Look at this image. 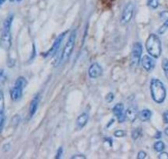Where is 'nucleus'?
<instances>
[{"label":"nucleus","instance_id":"obj_35","mask_svg":"<svg viewBox=\"0 0 168 159\" xmlns=\"http://www.w3.org/2000/svg\"><path fill=\"white\" fill-rule=\"evenodd\" d=\"M4 2H5V0H0V6L2 5V4H4Z\"/></svg>","mask_w":168,"mask_h":159},{"label":"nucleus","instance_id":"obj_9","mask_svg":"<svg viewBox=\"0 0 168 159\" xmlns=\"http://www.w3.org/2000/svg\"><path fill=\"white\" fill-rule=\"evenodd\" d=\"M102 74V68L98 63L91 64V67H89V70H88L89 76L92 79H96V78L100 77Z\"/></svg>","mask_w":168,"mask_h":159},{"label":"nucleus","instance_id":"obj_5","mask_svg":"<svg viewBox=\"0 0 168 159\" xmlns=\"http://www.w3.org/2000/svg\"><path fill=\"white\" fill-rule=\"evenodd\" d=\"M134 6L133 3L129 2L125 5L121 18V22L122 25H126L131 21L133 15H134Z\"/></svg>","mask_w":168,"mask_h":159},{"label":"nucleus","instance_id":"obj_29","mask_svg":"<svg viewBox=\"0 0 168 159\" xmlns=\"http://www.w3.org/2000/svg\"><path fill=\"white\" fill-rule=\"evenodd\" d=\"M72 158L73 159H85L86 156L83 155V154H77V155H74L72 157Z\"/></svg>","mask_w":168,"mask_h":159},{"label":"nucleus","instance_id":"obj_11","mask_svg":"<svg viewBox=\"0 0 168 159\" xmlns=\"http://www.w3.org/2000/svg\"><path fill=\"white\" fill-rule=\"evenodd\" d=\"M22 91H23V88L18 86V85H14V87L11 89V98L12 100L17 101L19 100L22 96Z\"/></svg>","mask_w":168,"mask_h":159},{"label":"nucleus","instance_id":"obj_17","mask_svg":"<svg viewBox=\"0 0 168 159\" xmlns=\"http://www.w3.org/2000/svg\"><path fill=\"white\" fill-rule=\"evenodd\" d=\"M26 84H27L26 80L24 77H22V76L18 78V79H17V81H16V82H15V85H18V86L22 87L23 89L26 87Z\"/></svg>","mask_w":168,"mask_h":159},{"label":"nucleus","instance_id":"obj_24","mask_svg":"<svg viewBox=\"0 0 168 159\" xmlns=\"http://www.w3.org/2000/svg\"><path fill=\"white\" fill-rule=\"evenodd\" d=\"M162 68L164 70L165 73L167 75H168V60L165 59L162 61Z\"/></svg>","mask_w":168,"mask_h":159},{"label":"nucleus","instance_id":"obj_8","mask_svg":"<svg viewBox=\"0 0 168 159\" xmlns=\"http://www.w3.org/2000/svg\"><path fill=\"white\" fill-rule=\"evenodd\" d=\"M113 113L118 118V121L120 123L124 122L126 118V115L124 113V104L119 103L116 104L113 108Z\"/></svg>","mask_w":168,"mask_h":159},{"label":"nucleus","instance_id":"obj_10","mask_svg":"<svg viewBox=\"0 0 168 159\" xmlns=\"http://www.w3.org/2000/svg\"><path fill=\"white\" fill-rule=\"evenodd\" d=\"M141 63H142V67L147 71H151L153 70L155 67V61L148 55H144L141 59Z\"/></svg>","mask_w":168,"mask_h":159},{"label":"nucleus","instance_id":"obj_16","mask_svg":"<svg viewBox=\"0 0 168 159\" xmlns=\"http://www.w3.org/2000/svg\"><path fill=\"white\" fill-rule=\"evenodd\" d=\"M153 147H154V149H155V151H157V152H161L164 150L165 144L164 143L161 142V141H157V143H154Z\"/></svg>","mask_w":168,"mask_h":159},{"label":"nucleus","instance_id":"obj_3","mask_svg":"<svg viewBox=\"0 0 168 159\" xmlns=\"http://www.w3.org/2000/svg\"><path fill=\"white\" fill-rule=\"evenodd\" d=\"M147 52L153 58H158L161 53V43L159 37L155 34H151L146 41Z\"/></svg>","mask_w":168,"mask_h":159},{"label":"nucleus","instance_id":"obj_20","mask_svg":"<svg viewBox=\"0 0 168 159\" xmlns=\"http://www.w3.org/2000/svg\"><path fill=\"white\" fill-rule=\"evenodd\" d=\"M4 93L0 90V112H4Z\"/></svg>","mask_w":168,"mask_h":159},{"label":"nucleus","instance_id":"obj_34","mask_svg":"<svg viewBox=\"0 0 168 159\" xmlns=\"http://www.w3.org/2000/svg\"><path fill=\"white\" fill-rule=\"evenodd\" d=\"M165 134L168 136V127L167 128H166V129H165Z\"/></svg>","mask_w":168,"mask_h":159},{"label":"nucleus","instance_id":"obj_13","mask_svg":"<svg viewBox=\"0 0 168 159\" xmlns=\"http://www.w3.org/2000/svg\"><path fill=\"white\" fill-rule=\"evenodd\" d=\"M39 105V96L37 95L33 98V100L31 102V105H30L29 109V116L30 118H31L33 115H35V113L37 112V108Z\"/></svg>","mask_w":168,"mask_h":159},{"label":"nucleus","instance_id":"obj_4","mask_svg":"<svg viewBox=\"0 0 168 159\" xmlns=\"http://www.w3.org/2000/svg\"><path fill=\"white\" fill-rule=\"evenodd\" d=\"M76 37H77V31L73 30L70 34V37L67 43L64 46V48L63 50L62 55H61V61H65L69 58V56L72 54V52L74 48V45L76 41Z\"/></svg>","mask_w":168,"mask_h":159},{"label":"nucleus","instance_id":"obj_32","mask_svg":"<svg viewBox=\"0 0 168 159\" xmlns=\"http://www.w3.org/2000/svg\"><path fill=\"white\" fill-rule=\"evenodd\" d=\"M3 124H4V122L0 123V133L2 132V129H3Z\"/></svg>","mask_w":168,"mask_h":159},{"label":"nucleus","instance_id":"obj_14","mask_svg":"<svg viewBox=\"0 0 168 159\" xmlns=\"http://www.w3.org/2000/svg\"><path fill=\"white\" fill-rule=\"evenodd\" d=\"M125 115H126V118H128L129 121L134 122L136 119V118L138 117L139 114H138L137 109H136L134 106H131V107H129L128 109H127Z\"/></svg>","mask_w":168,"mask_h":159},{"label":"nucleus","instance_id":"obj_30","mask_svg":"<svg viewBox=\"0 0 168 159\" xmlns=\"http://www.w3.org/2000/svg\"><path fill=\"white\" fill-rule=\"evenodd\" d=\"M62 152H63V148H59L58 150L57 151V154L55 156V158H61V155H62Z\"/></svg>","mask_w":168,"mask_h":159},{"label":"nucleus","instance_id":"obj_12","mask_svg":"<svg viewBox=\"0 0 168 159\" xmlns=\"http://www.w3.org/2000/svg\"><path fill=\"white\" fill-rule=\"evenodd\" d=\"M88 119H89V116L88 114L87 113H83L81 114L77 118V121H76V125L78 129H83L85 125L87 124Z\"/></svg>","mask_w":168,"mask_h":159},{"label":"nucleus","instance_id":"obj_18","mask_svg":"<svg viewBox=\"0 0 168 159\" xmlns=\"http://www.w3.org/2000/svg\"><path fill=\"white\" fill-rule=\"evenodd\" d=\"M148 5L151 8L156 9V8H157V7H158L159 3H158V0H148Z\"/></svg>","mask_w":168,"mask_h":159},{"label":"nucleus","instance_id":"obj_23","mask_svg":"<svg viewBox=\"0 0 168 159\" xmlns=\"http://www.w3.org/2000/svg\"><path fill=\"white\" fill-rule=\"evenodd\" d=\"M125 132H124V130H116L115 133H114V135H115V137H117V138H123L125 136Z\"/></svg>","mask_w":168,"mask_h":159},{"label":"nucleus","instance_id":"obj_28","mask_svg":"<svg viewBox=\"0 0 168 159\" xmlns=\"http://www.w3.org/2000/svg\"><path fill=\"white\" fill-rule=\"evenodd\" d=\"M158 158L160 159H168V153L166 152H161V154L158 156Z\"/></svg>","mask_w":168,"mask_h":159},{"label":"nucleus","instance_id":"obj_1","mask_svg":"<svg viewBox=\"0 0 168 159\" xmlns=\"http://www.w3.org/2000/svg\"><path fill=\"white\" fill-rule=\"evenodd\" d=\"M150 90L153 100L157 103L161 104L166 99L167 91L163 83L158 79H153L150 84Z\"/></svg>","mask_w":168,"mask_h":159},{"label":"nucleus","instance_id":"obj_2","mask_svg":"<svg viewBox=\"0 0 168 159\" xmlns=\"http://www.w3.org/2000/svg\"><path fill=\"white\" fill-rule=\"evenodd\" d=\"M13 16L10 15L7 18L4 23V30L0 39V45L5 50H9L12 45L11 26L12 23Z\"/></svg>","mask_w":168,"mask_h":159},{"label":"nucleus","instance_id":"obj_21","mask_svg":"<svg viewBox=\"0 0 168 159\" xmlns=\"http://www.w3.org/2000/svg\"><path fill=\"white\" fill-rule=\"evenodd\" d=\"M140 134H141V130L139 129H134L133 132H132V138H133V139L134 140H136V139H138L140 136Z\"/></svg>","mask_w":168,"mask_h":159},{"label":"nucleus","instance_id":"obj_6","mask_svg":"<svg viewBox=\"0 0 168 159\" xmlns=\"http://www.w3.org/2000/svg\"><path fill=\"white\" fill-rule=\"evenodd\" d=\"M142 53V47L141 43L136 42L134 44L131 53V65L133 67H138L141 60Z\"/></svg>","mask_w":168,"mask_h":159},{"label":"nucleus","instance_id":"obj_26","mask_svg":"<svg viewBox=\"0 0 168 159\" xmlns=\"http://www.w3.org/2000/svg\"><path fill=\"white\" fill-rule=\"evenodd\" d=\"M106 102H108V103H111L112 101L114 100V95L113 93H108L107 94V95L106 96Z\"/></svg>","mask_w":168,"mask_h":159},{"label":"nucleus","instance_id":"obj_7","mask_svg":"<svg viewBox=\"0 0 168 159\" xmlns=\"http://www.w3.org/2000/svg\"><path fill=\"white\" fill-rule=\"evenodd\" d=\"M66 33H67V32L63 33L60 34V35L56 38V40H55V42H54V44H53V46L51 47V48L46 52L45 56H53V55L56 54V52H58V48H59V47H60V44H61V42H62L63 39H64V37L66 36Z\"/></svg>","mask_w":168,"mask_h":159},{"label":"nucleus","instance_id":"obj_36","mask_svg":"<svg viewBox=\"0 0 168 159\" xmlns=\"http://www.w3.org/2000/svg\"><path fill=\"white\" fill-rule=\"evenodd\" d=\"M11 2H14V1H21V0H10Z\"/></svg>","mask_w":168,"mask_h":159},{"label":"nucleus","instance_id":"obj_25","mask_svg":"<svg viewBox=\"0 0 168 159\" xmlns=\"http://www.w3.org/2000/svg\"><path fill=\"white\" fill-rule=\"evenodd\" d=\"M160 18L161 20H163L165 22L168 21V11H163L160 13Z\"/></svg>","mask_w":168,"mask_h":159},{"label":"nucleus","instance_id":"obj_22","mask_svg":"<svg viewBox=\"0 0 168 159\" xmlns=\"http://www.w3.org/2000/svg\"><path fill=\"white\" fill-rule=\"evenodd\" d=\"M168 29V21L167 22H165V23L161 27H160V28L158 29L157 33L159 34H163Z\"/></svg>","mask_w":168,"mask_h":159},{"label":"nucleus","instance_id":"obj_19","mask_svg":"<svg viewBox=\"0 0 168 159\" xmlns=\"http://www.w3.org/2000/svg\"><path fill=\"white\" fill-rule=\"evenodd\" d=\"M7 80V75L4 70H0V85H3Z\"/></svg>","mask_w":168,"mask_h":159},{"label":"nucleus","instance_id":"obj_15","mask_svg":"<svg viewBox=\"0 0 168 159\" xmlns=\"http://www.w3.org/2000/svg\"><path fill=\"white\" fill-rule=\"evenodd\" d=\"M139 118L141 121L146 122L148 120H149L150 118L152 117V112L149 109H143V110L140 111L139 113Z\"/></svg>","mask_w":168,"mask_h":159},{"label":"nucleus","instance_id":"obj_27","mask_svg":"<svg viewBox=\"0 0 168 159\" xmlns=\"http://www.w3.org/2000/svg\"><path fill=\"white\" fill-rule=\"evenodd\" d=\"M147 157L146 152L144 151H140L138 154V158L139 159H144Z\"/></svg>","mask_w":168,"mask_h":159},{"label":"nucleus","instance_id":"obj_33","mask_svg":"<svg viewBox=\"0 0 168 159\" xmlns=\"http://www.w3.org/2000/svg\"><path fill=\"white\" fill-rule=\"evenodd\" d=\"M161 137V132H157V135H156V138H158Z\"/></svg>","mask_w":168,"mask_h":159},{"label":"nucleus","instance_id":"obj_31","mask_svg":"<svg viewBox=\"0 0 168 159\" xmlns=\"http://www.w3.org/2000/svg\"><path fill=\"white\" fill-rule=\"evenodd\" d=\"M163 121L166 124H168V111H166L163 114Z\"/></svg>","mask_w":168,"mask_h":159}]
</instances>
